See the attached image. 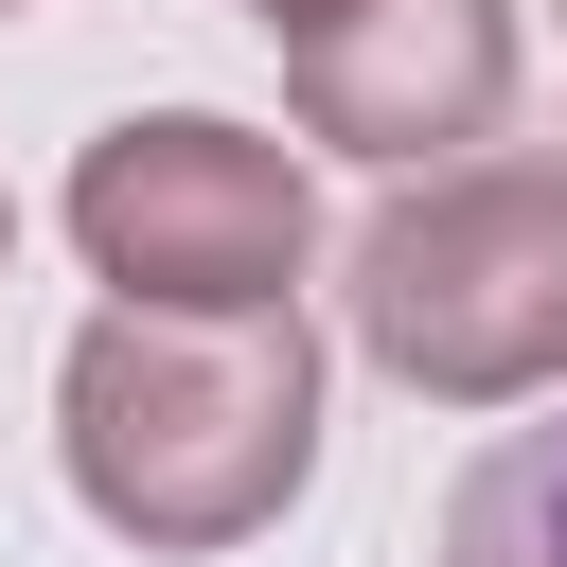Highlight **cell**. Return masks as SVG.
Instances as JSON below:
<instances>
[{
	"label": "cell",
	"instance_id": "obj_6",
	"mask_svg": "<svg viewBox=\"0 0 567 567\" xmlns=\"http://www.w3.org/2000/svg\"><path fill=\"white\" fill-rule=\"evenodd\" d=\"M248 18H266V35H301V18H337V0H248Z\"/></svg>",
	"mask_w": 567,
	"mask_h": 567
},
{
	"label": "cell",
	"instance_id": "obj_7",
	"mask_svg": "<svg viewBox=\"0 0 567 567\" xmlns=\"http://www.w3.org/2000/svg\"><path fill=\"white\" fill-rule=\"evenodd\" d=\"M0 248H18V213H0Z\"/></svg>",
	"mask_w": 567,
	"mask_h": 567
},
{
	"label": "cell",
	"instance_id": "obj_4",
	"mask_svg": "<svg viewBox=\"0 0 567 567\" xmlns=\"http://www.w3.org/2000/svg\"><path fill=\"white\" fill-rule=\"evenodd\" d=\"M284 106L337 159H478V124L514 106V0H337L284 35Z\"/></svg>",
	"mask_w": 567,
	"mask_h": 567
},
{
	"label": "cell",
	"instance_id": "obj_8",
	"mask_svg": "<svg viewBox=\"0 0 567 567\" xmlns=\"http://www.w3.org/2000/svg\"><path fill=\"white\" fill-rule=\"evenodd\" d=\"M0 18H18V0H0Z\"/></svg>",
	"mask_w": 567,
	"mask_h": 567
},
{
	"label": "cell",
	"instance_id": "obj_2",
	"mask_svg": "<svg viewBox=\"0 0 567 567\" xmlns=\"http://www.w3.org/2000/svg\"><path fill=\"white\" fill-rule=\"evenodd\" d=\"M354 354L425 408H532L567 372V159H425L354 230Z\"/></svg>",
	"mask_w": 567,
	"mask_h": 567
},
{
	"label": "cell",
	"instance_id": "obj_1",
	"mask_svg": "<svg viewBox=\"0 0 567 567\" xmlns=\"http://www.w3.org/2000/svg\"><path fill=\"white\" fill-rule=\"evenodd\" d=\"M71 496L124 549H248L319 461V337L301 301H89L53 372Z\"/></svg>",
	"mask_w": 567,
	"mask_h": 567
},
{
	"label": "cell",
	"instance_id": "obj_3",
	"mask_svg": "<svg viewBox=\"0 0 567 567\" xmlns=\"http://www.w3.org/2000/svg\"><path fill=\"white\" fill-rule=\"evenodd\" d=\"M71 248L124 284V301H301V248H319V195L266 124L230 106H124L89 159H71Z\"/></svg>",
	"mask_w": 567,
	"mask_h": 567
},
{
	"label": "cell",
	"instance_id": "obj_5",
	"mask_svg": "<svg viewBox=\"0 0 567 567\" xmlns=\"http://www.w3.org/2000/svg\"><path fill=\"white\" fill-rule=\"evenodd\" d=\"M443 567H567V425H514V443L461 478Z\"/></svg>",
	"mask_w": 567,
	"mask_h": 567
}]
</instances>
